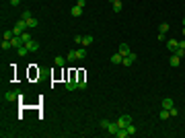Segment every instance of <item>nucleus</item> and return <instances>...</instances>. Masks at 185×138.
Masks as SVG:
<instances>
[{"mask_svg": "<svg viewBox=\"0 0 185 138\" xmlns=\"http://www.w3.org/2000/svg\"><path fill=\"white\" fill-rule=\"evenodd\" d=\"M101 128H103V130H107L111 136H115V134H117V130H119L117 122H109V120H101Z\"/></svg>", "mask_w": 185, "mask_h": 138, "instance_id": "nucleus-1", "label": "nucleus"}, {"mask_svg": "<svg viewBox=\"0 0 185 138\" xmlns=\"http://www.w3.org/2000/svg\"><path fill=\"white\" fill-rule=\"evenodd\" d=\"M132 124V115H119L117 118V126L119 128H126V126H130Z\"/></svg>", "mask_w": 185, "mask_h": 138, "instance_id": "nucleus-2", "label": "nucleus"}, {"mask_svg": "<svg viewBox=\"0 0 185 138\" xmlns=\"http://www.w3.org/2000/svg\"><path fill=\"white\" fill-rule=\"evenodd\" d=\"M134 62H136V54H134V52H130L128 56H124V62H121V64H124V66H132Z\"/></svg>", "mask_w": 185, "mask_h": 138, "instance_id": "nucleus-3", "label": "nucleus"}, {"mask_svg": "<svg viewBox=\"0 0 185 138\" xmlns=\"http://www.w3.org/2000/svg\"><path fill=\"white\" fill-rule=\"evenodd\" d=\"M14 99H21V93H17V91H6L4 93V101H14Z\"/></svg>", "mask_w": 185, "mask_h": 138, "instance_id": "nucleus-4", "label": "nucleus"}, {"mask_svg": "<svg viewBox=\"0 0 185 138\" xmlns=\"http://www.w3.org/2000/svg\"><path fill=\"white\" fill-rule=\"evenodd\" d=\"M177 47H179V41H177V39H173V37H171V39L167 41V49H169V52H175Z\"/></svg>", "mask_w": 185, "mask_h": 138, "instance_id": "nucleus-5", "label": "nucleus"}, {"mask_svg": "<svg viewBox=\"0 0 185 138\" xmlns=\"http://www.w3.org/2000/svg\"><path fill=\"white\" fill-rule=\"evenodd\" d=\"M74 89H78V81H72V78H70V81L66 83V91H74Z\"/></svg>", "mask_w": 185, "mask_h": 138, "instance_id": "nucleus-6", "label": "nucleus"}, {"mask_svg": "<svg viewBox=\"0 0 185 138\" xmlns=\"http://www.w3.org/2000/svg\"><path fill=\"white\" fill-rule=\"evenodd\" d=\"M92 41H95V37H92V35H82V46H85V47L92 46Z\"/></svg>", "mask_w": 185, "mask_h": 138, "instance_id": "nucleus-7", "label": "nucleus"}, {"mask_svg": "<svg viewBox=\"0 0 185 138\" xmlns=\"http://www.w3.org/2000/svg\"><path fill=\"white\" fill-rule=\"evenodd\" d=\"M25 46L29 47V52H37V49H39V44H37V41H33V39H31V41H27Z\"/></svg>", "mask_w": 185, "mask_h": 138, "instance_id": "nucleus-8", "label": "nucleus"}, {"mask_svg": "<svg viewBox=\"0 0 185 138\" xmlns=\"http://www.w3.org/2000/svg\"><path fill=\"white\" fill-rule=\"evenodd\" d=\"M70 15H72V17H80V15H82V8H80V6H76V4H74V6H72V8H70Z\"/></svg>", "mask_w": 185, "mask_h": 138, "instance_id": "nucleus-9", "label": "nucleus"}, {"mask_svg": "<svg viewBox=\"0 0 185 138\" xmlns=\"http://www.w3.org/2000/svg\"><path fill=\"white\" fill-rule=\"evenodd\" d=\"M111 62H113V64H121V62H124V56L117 52V54H113V56H111Z\"/></svg>", "mask_w": 185, "mask_h": 138, "instance_id": "nucleus-10", "label": "nucleus"}, {"mask_svg": "<svg viewBox=\"0 0 185 138\" xmlns=\"http://www.w3.org/2000/svg\"><path fill=\"white\" fill-rule=\"evenodd\" d=\"M111 6H113V10H115V12H119V10L124 8V4H121V0H111Z\"/></svg>", "mask_w": 185, "mask_h": 138, "instance_id": "nucleus-11", "label": "nucleus"}, {"mask_svg": "<svg viewBox=\"0 0 185 138\" xmlns=\"http://www.w3.org/2000/svg\"><path fill=\"white\" fill-rule=\"evenodd\" d=\"M17 54H19L21 58H23V56H27V54H29V47H27V46H25V44H23V46H21V47H17Z\"/></svg>", "mask_w": 185, "mask_h": 138, "instance_id": "nucleus-12", "label": "nucleus"}, {"mask_svg": "<svg viewBox=\"0 0 185 138\" xmlns=\"http://www.w3.org/2000/svg\"><path fill=\"white\" fill-rule=\"evenodd\" d=\"M130 52H132V49H130L128 44H121V46H119V54H121V56H128Z\"/></svg>", "mask_w": 185, "mask_h": 138, "instance_id": "nucleus-13", "label": "nucleus"}, {"mask_svg": "<svg viewBox=\"0 0 185 138\" xmlns=\"http://www.w3.org/2000/svg\"><path fill=\"white\" fill-rule=\"evenodd\" d=\"M66 60H68V62H72V60H78V54H76V49H72V52H68V56H66Z\"/></svg>", "mask_w": 185, "mask_h": 138, "instance_id": "nucleus-14", "label": "nucleus"}, {"mask_svg": "<svg viewBox=\"0 0 185 138\" xmlns=\"http://www.w3.org/2000/svg\"><path fill=\"white\" fill-rule=\"evenodd\" d=\"M179 62H181V58H179V56H175V54H173V56H171V60H169V64H171V66H179Z\"/></svg>", "mask_w": 185, "mask_h": 138, "instance_id": "nucleus-15", "label": "nucleus"}, {"mask_svg": "<svg viewBox=\"0 0 185 138\" xmlns=\"http://www.w3.org/2000/svg\"><path fill=\"white\" fill-rule=\"evenodd\" d=\"M163 107H165V109H171V107H175L173 99H163Z\"/></svg>", "mask_w": 185, "mask_h": 138, "instance_id": "nucleus-16", "label": "nucleus"}, {"mask_svg": "<svg viewBox=\"0 0 185 138\" xmlns=\"http://www.w3.org/2000/svg\"><path fill=\"white\" fill-rule=\"evenodd\" d=\"M158 118H160V120H169V118H171L169 109H165V107H163V109H160V113H158Z\"/></svg>", "mask_w": 185, "mask_h": 138, "instance_id": "nucleus-17", "label": "nucleus"}, {"mask_svg": "<svg viewBox=\"0 0 185 138\" xmlns=\"http://www.w3.org/2000/svg\"><path fill=\"white\" fill-rule=\"evenodd\" d=\"M126 132H128L130 136H134V134H136V126H134V122H132L130 126H126Z\"/></svg>", "mask_w": 185, "mask_h": 138, "instance_id": "nucleus-18", "label": "nucleus"}, {"mask_svg": "<svg viewBox=\"0 0 185 138\" xmlns=\"http://www.w3.org/2000/svg\"><path fill=\"white\" fill-rule=\"evenodd\" d=\"M0 46H2V49H10V47H12V44H10V39H2V44H0Z\"/></svg>", "mask_w": 185, "mask_h": 138, "instance_id": "nucleus-19", "label": "nucleus"}, {"mask_svg": "<svg viewBox=\"0 0 185 138\" xmlns=\"http://www.w3.org/2000/svg\"><path fill=\"white\" fill-rule=\"evenodd\" d=\"M27 27H29V29H35V27H37V19H29V21H27Z\"/></svg>", "mask_w": 185, "mask_h": 138, "instance_id": "nucleus-20", "label": "nucleus"}, {"mask_svg": "<svg viewBox=\"0 0 185 138\" xmlns=\"http://www.w3.org/2000/svg\"><path fill=\"white\" fill-rule=\"evenodd\" d=\"M158 31H160V33H167V31H169V23H160V25H158Z\"/></svg>", "mask_w": 185, "mask_h": 138, "instance_id": "nucleus-21", "label": "nucleus"}, {"mask_svg": "<svg viewBox=\"0 0 185 138\" xmlns=\"http://www.w3.org/2000/svg\"><path fill=\"white\" fill-rule=\"evenodd\" d=\"M21 37H23V44H27V41H31V33H21Z\"/></svg>", "mask_w": 185, "mask_h": 138, "instance_id": "nucleus-22", "label": "nucleus"}, {"mask_svg": "<svg viewBox=\"0 0 185 138\" xmlns=\"http://www.w3.org/2000/svg\"><path fill=\"white\" fill-rule=\"evenodd\" d=\"M76 54H78V60H82V58L87 56V47H82V49H76Z\"/></svg>", "mask_w": 185, "mask_h": 138, "instance_id": "nucleus-23", "label": "nucleus"}, {"mask_svg": "<svg viewBox=\"0 0 185 138\" xmlns=\"http://www.w3.org/2000/svg\"><path fill=\"white\" fill-rule=\"evenodd\" d=\"M64 64H66V58L58 56V58H56V66H64Z\"/></svg>", "mask_w": 185, "mask_h": 138, "instance_id": "nucleus-24", "label": "nucleus"}, {"mask_svg": "<svg viewBox=\"0 0 185 138\" xmlns=\"http://www.w3.org/2000/svg\"><path fill=\"white\" fill-rule=\"evenodd\" d=\"M173 54H175V56H179V58H183V56H185V49H183V47H177Z\"/></svg>", "mask_w": 185, "mask_h": 138, "instance_id": "nucleus-25", "label": "nucleus"}, {"mask_svg": "<svg viewBox=\"0 0 185 138\" xmlns=\"http://www.w3.org/2000/svg\"><path fill=\"white\" fill-rule=\"evenodd\" d=\"M21 19H25V21H29V19H33V15H31V10H25Z\"/></svg>", "mask_w": 185, "mask_h": 138, "instance_id": "nucleus-26", "label": "nucleus"}, {"mask_svg": "<svg viewBox=\"0 0 185 138\" xmlns=\"http://www.w3.org/2000/svg\"><path fill=\"white\" fill-rule=\"evenodd\" d=\"M169 113H171V115H179V109H177V107H171Z\"/></svg>", "mask_w": 185, "mask_h": 138, "instance_id": "nucleus-27", "label": "nucleus"}, {"mask_svg": "<svg viewBox=\"0 0 185 138\" xmlns=\"http://www.w3.org/2000/svg\"><path fill=\"white\" fill-rule=\"evenodd\" d=\"M74 44H82V35H74Z\"/></svg>", "mask_w": 185, "mask_h": 138, "instance_id": "nucleus-28", "label": "nucleus"}, {"mask_svg": "<svg viewBox=\"0 0 185 138\" xmlns=\"http://www.w3.org/2000/svg\"><path fill=\"white\" fill-rule=\"evenodd\" d=\"M85 4H87V0H76V6H80V8H85Z\"/></svg>", "mask_w": 185, "mask_h": 138, "instance_id": "nucleus-29", "label": "nucleus"}, {"mask_svg": "<svg viewBox=\"0 0 185 138\" xmlns=\"http://www.w3.org/2000/svg\"><path fill=\"white\" fill-rule=\"evenodd\" d=\"M78 89H87V83L85 81H78Z\"/></svg>", "mask_w": 185, "mask_h": 138, "instance_id": "nucleus-30", "label": "nucleus"}, {"mask_svg": "<svg viewBox=\"0 0 185 138\" xmlns=\"http://www.w3.org/2000/svg\"><path fill=\"white\" fill-rule=\"evenodd\" d=\"M19 2H21V0H10V4H12V6H19Z\"/></svg>", "mask_w": 185, "mask_h": 138, "instance_id": "nucleus-31", "label": "nucleus"}, {"mask_svg": "<svg viewBox=\"0 0 185 138\" xmlns=\"http://www.w3.org/2000/svg\"><path fill=\"white\" fill-rule=\"evenodd\" d=\"M179 47H183V49H185V39H183V41H179Z\"/></svg>", "mask_w": 185, "mask_h": 138, "instance_id": "nucleus-32", "label": "nucleus"}, {"mask_svg": "<svg viewBox=\"0 0 185 138\" xmlns=\"http://www.w3.org/2000/svg\"><path fill=\"white\" fill-rule=\"evenodd\" d=\"M183 37H185V27H183Z\"/></svg>", "mask_w": 185, "mask_h": 138, "instance_id": "nucleus-33", "label": "nucleus"}, {"mask_svg": "<svg viewBox=\"0 0 185 138\" xmlns=\"http://www.w3.org/2000/svg\"><path fill=\"white\" fill-rule=\"evenodd\" d=\"M183 27H185V19H183Z\"/></svg>", "mask_w": 185, "mask_h": 138, "instance_id": "nucleus-34", "label": "nucleus"}]
</instances>
